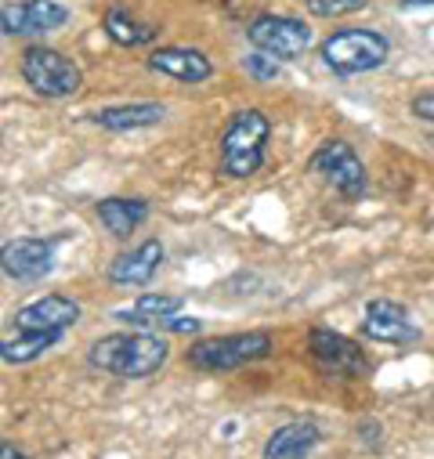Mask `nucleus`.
I'll list each match as a JSON object with an SVG mask.
<instances>
[{"label": "nucleus", "instance_id": "412c9836", "mask_svg": "<svg viewBox=\"0 0 434 459\" xmlns=\"http://www.w3.org/2000/svg\"><path fill=\"white\" fill-rule=\"evenodd\" d=\"M369 4V0H304V8L315 15V19H344V15H355Z\"/></svg>", "mask_w": 434, "mask_h": 459}, {"label": "nucleus", "instance_id": "ddd939ff", "mask_svg": "<svg viewBox=\"0 0 434 459\" xmlns=\"http://www.w3.org/2000/svg\"><path fill=\"white\" fill-rule=\"evenodd\" d=\"M149 69L163 73L178 83H206L213 76V62L206 58V51L199 48H156L149 55Z\"/></svg>", "mask_w": 434, "mask_h": 459}, {"label": "nucleus", "instance_id": "2eb2a0df", "mask_svg": "<svg viewBox=\"0 0 434 459\" xmlns=\"http://www.w3.org/2000/svg\"><path fill=\"white\" fill-rule=\"evenodd\" d=\"M160 264H163V243L145 239L108 264V282L113 286H149L152 275L160 272Z\"/></svg>", "mask_w": 434, "mask_h": 459}, {"label": "nucleus", "instance_id": "393cba45", "mask_svg": "<svg viewBox=\"0 0 434 459\" xmlns=\"http://www.w3.org/2000/svg\"><path fill=\"white\" fill-rule=\"evenodd\" d=\"M0 459H33L30 452H22L15 441H8V437H0Z\"/></svg>", "mask_w": 434, "mask_h": 459}, {"label": "nucleus", "instance_id": "7ed1b4c3", "mask_svg": "<svg viewBox=\"0 0 434 459\" xmlns=\"http://www.w3.org/2000/svg\"><path fill=\"white\" fill-rule=\"evenodd\" d=\"M275 355V340L265 329H247V333H225V336H210L195 340L188 348V366L195 373H232L254 362H265Z\"/></svg>", "mask_w": 434, "mask_h": 459}, {"label": "nucleus", "instance_id": "4be33fe9", "mask_svg": "<svg viewBox=\"0 0 434 459\" xmlns=\"http://www.w3.org/2000/svg\"><path fill=\"white\" fill-rule=\"evenodd\" d=\"M243 69H247L257 83H268V80L279 76V58H272V55H265V51H250V55L243 58Z\"/></svg>", "mask_w": 434, "mask_h": 459}, {"label": "nucleus", "instance_id": "a878e982", "mask_svg": "<svg viewBox=\"0 0 434 459\" xmlns=\"http://www.w3.org/2000/svg\"><path fill=\"white\" fill-rule=\"evenodd\" d=\"M402 4H405V8H412V4H430V8H434V0H402Z\"/></svg>", "mask_w": 434, "mask_h": 459}, {"label": "nucleus", "instance_id": "aec40b11", "mask_svg": "<svg viewBox=\"0 0 434 459\" xmlns=\"http://www.w3.org/2000/svg\"><path fill=\"white\" fill-rule=\"evenodd\" d=\"M181 297H167V293H142L131 307H120L117 311V318L120 322H127V325H135V329H149V325H160L163 318H170V315H178L181 311Z\"/></svg>", "mask_w": 434, "mask_h": 459}, {"label": "nucleus", "instance_id": "9b49d317", "mask_svg": "<svg viewBox=\"0 0 434 459\" xmlns=\"http://www.w3.org/2000/svg\"><path fill=\"white\" fill-rule=\"evenodd\" d=\"M55 268V239H12L0 247V272L15 282H37Z\"/></svg>", "mask_w": 434, "mask_h": 459}, {"label": "nucleus", "instance_id": "f257e3e1", "mask_svg": "<svg viewBox=\"0 0 434 459\" xmlns=\"http://www.w3.org/2000/svg\"><path fill=\"white\" fill-rule=\"evenodd\" d=\"M167 359H170V343L149 329L108 333L87 348L91 369H101L120 380H149L167 366Z\"/></svg>", "mask_w": 434, "mask_h": 459}, {"label": "nucleus", "instance_id": "9d476101", "mask_svg": "<svg viewBox=\"0 0 434 459\" xmlns=\"http://www.w3.org/2000/svg\"><path fill=\"white\" fill-rule=\"evenodd\" d=\"M362 336L377 340V343H416L420 340V325L412 322L405 304L377 297L362 311Z\"/></svg>", "mask_w": 434, "mask_h": 459}, {"label": "nucleus", "instance_id": "dca6fc26", "mask_svg": "<svg viewBox=\"0 0 434 459\" xmlns=\"http://www.w3.org/2000/svg\"><path fill=\"white\" fill-rule=\"evenodd\" d=\"M167 117L163 101H124V105H105L98 112H91V124L101 131H142V127H156Z\"/></svg>", "mask_w": 434, "mask_h": 459}, {"label": "nucleus", "instance_id": "0eeeda50", "mask_svg": "<svg viewBox=\"0 0 434 459\" xmlns=\"http://www.w3.org/2000/svg\"><path fill=\"white\" fill-rule=\"evenodd\" d=\"M311 170H318L326 181H330L348 203L362 199L366 188H369V174H366V163L359 160V152L348 145V142H322L315 149V156L308 160Z\"/></svg>", "mask_w": 434, "mask_h": 459}, {"label": "nucleus", "instance_id": "1a4fd4ad", "mask_svg": "<svg viewBox=\"0 0 434 459\" xmlns=\"http://www.w3.org/2000/svg\"><path fill=\"white\" fill-rule=\"evenodd\" d=\"M69 22V8L58 0H15L0 8V33L8 37H44Z\"/></svg>", "mask_w": 434, "mask_h": 459}, {"label": "nucleus", "instance_id": "39448f33", "mask_svg": "<svg viewBox=\"0 0 434 459\" xmlns=\"http://www.w3.org/2000/svg\"><path fill=\"white\" fill-rule=\"evenodd\" d=\"M19 73H22V80L30 83L33 94L55 98V101L58 98H73L83 87L80 65L69 55H62L58 48H48V44L26 48L22 58H19Z\"/></svg>", "mask_w": 434, "mask_h": 459}, {"label": "nucleus", "instance_id": "6e6552de", "mask_svg": "<svg viewBox=\"0 0 434 459\" xmlns=\"http://www.w3.org/2000/svg\"><path fill=\"white\" fill-rule=\"evenodd\" d=\"M247 40L254 51H265L279 62H293L311 48V30L293 15H257L247 26Z\"/></svg>", "mask_w": 434, "mask_h": 459}, {"label": "nucleus", "instance_id": "4468645a", "mask_svg": "<svg viewBox=\"0 0 434 459\" xmlns=\"http://www.w3.org/2000/svg\"><path fill=\"white\" fill-rule=\"evenodd\" d=\"M322 445V430L311 420H290L275 427L261 448V459H308Z\"/></svg>", "mask_w": 434, "mask_h": 459}, {"label": "nucleus", "instance_id": "423d86ee", "mask_svg": "<svg viewBox=\"0 0 434 459\" xmlns=\"http://www.w3.org/2000/svg\"><path fill=\"white\" fill-rule=\"evenodd\" d=\"M308 351L311 362L326 373V377H337V380H362L369 373V355L359 348V343L337 329H326L315 325L308 333Z\"/></svg>", "mask_w": 434, "mask_h": 459}, {"label": "nucleus", "instance_id": "20e7f679", "mask_svg": "<svg viewBox=\"0 0 434 459\" xmlns=\"http://www.w3.org/2000/svg\"><path fill=\"white\" fill-rule=\"evenodd\" d=\"M391 58V40L380 30H337L322 40V62L337 76H362Z\"/></svg>", "mask_w": 434, "mask_h": 459}, {"label": "nucleus", "instance_id": "a211bd4d", "mask_svg": "<svg viewBox=\"0 0 434 459\" xmlns=\"http://www.w3.org/2000/svg\"><path fill=\"white\" fill-rule=\"evenodd\" d=\"M101 30H105L108 40L120 44V48H149V44H156V37H160V26L142 22L138 15H131V12H124V8H108V12L101 15Z\"/></svg>", "mask_w": 434, "mask_h": 459}, {"label": "nucleus", "instance_id": "f3484780", "mask_svg": "<svg viewBox=\"0 0 434 459\" xmlns=\"http://www.w3.org/2000/svg\"><path fill=\"white\" fill-rule=\"evenodd\" d=\"M94 213L108 228V236L131 239V232H138V228L149 221V203L135 199V195H108L94 206Z\"/></svg>", "mask_w": 434, "mask_h": 459}, {"label": "nucleus", "instance_id": "f8f14e48", "mask_svg": "<svg viewBox=\"0 0 434 459\" xmlns=\"http://www.w3.org/2000/svg\"><path fill=\"white\" fill-rule=\"evenodd\" d=\"M80 315L83 311L73 297L48 293V297H37L15 311V329H22V333H65L69 325L80 322Z\"/></svg>", "mask_w": 434, "mask_h": 459}, {"label": "nucleus", "instance_id": "6ab92c4d", "mask_svg": "<svg viewBox=\"0 0 434 459\" xmlns=\"http://www.w3.org/2000/svg\"><path fill=\"white\" fill-rule=\"evenodd\" d=\"M62 336L65 333H22V329H15V336L0 340V362H8V366L37 362L44 351L55 348V343H62Z\"/></svg>", "mask_w": 434, "mask_h": 459}, {"label": "nucleus", "instance_id": "b1692460", "mask_svg": "<svg viewBox=\"0 0 434 459\" xmlns=\"http://www.w3.org/2000/svg\"><path fill=\"white\" fill-rule=\"evenodd\" d=\"M409 108H412V117H416V120H423V124H434V91H423V94H416V98L409 101Z\"/></svg>", "mask_w": 434, "mask_h": 459}, {"label": "nucleus", "instance_id": "f03ea898", "mask_svg": "<svg viewBox=\"0 0 434 459\" xmlns=\"http://www.w3.org/2000/svg\"><path fill=\"white\" fill-rule=\"evenodd\" d=\"M268 138H272V120L261 108H239L229 117L217 152H221V174L247 181L254 178L265 160H268Z\"/></svg>", "mask_w": 434, "mask_h": 459}, {"label": "nucleus", "instance_id": "5701e85b", "mask_svg": "<svg viewBox=\"0 0 434 459\" xmlns=\"http://www.w3.org/2000/svg\"><path fill=\"white\" fill-rule=\"evenodd\" d=\"M156 329H167V333H199L203 322L192 318V315H170V318H163Z\"/></svg>", "mask_w": 434, "mask_h": 459}]
</instances>
